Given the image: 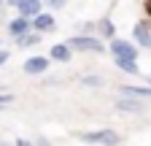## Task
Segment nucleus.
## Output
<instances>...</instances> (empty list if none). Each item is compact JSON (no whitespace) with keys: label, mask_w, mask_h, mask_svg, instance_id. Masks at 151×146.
Listing matches in <instances>:
<instances>
[{"label":"nucleus","mask_w":151,"mask_h":146,"mask_svg":"<svg viewBox=\"0 0 151 146\" xmlns=\"http://www.w3.org/2000/svg\"><path fill=\"white\" fill-rule=\"evenodd\" d=\"M6 62H8V51L0 49V65H6Z\"/></svg>","instance_id":"6ab92c4d"},{"label":"nucleus","mask_w":151,"mask_h":146,"mask_svg":"<svg viewBox=\"0 0 151 146\" xmlns=\"http://www.w3.org/2000/svg\"><path fill=\"white\" fill-rule=\"evenodd\" d=\"M94 27H97V25H92V22H89V25H86V22H84V25H81V33H92V30H94Z\"/></svg>","instance_id":"a211bd4d"},{"label":"nucleus","mask_w":151,"mask_h":146,"mask_svg":"<svg viewBox=\"0 0 151 146\" xmlns=\"http://www.w3.org/2000/svg\"><path fill=\"white\" fill-rule=\"evenodd\" d=\"M14 103V95H6V92H0V111H3L6 106H11Z\"/></svg>","instance_id":"f3484780"},{"label":"nucleus","mask_w":151,"mask_h":146,"mask_svg":"<svg viewBox=\"0 0 151 146\" xmlns=\"http://www.w3.org/2000/svg\"><path fill=\"white\" fill-rule=\"evenodd\" d=\"M143 11H146V14L151 16V0H146V3H143Z\"/></svg>","instance_id":"aec40b11"},{"label":"nucleus","mask_w":151,"mask_h":146,"mask_svg":"<svg viewBox=\"0 0 151 146\" xmlns=\"http://www.w3.org/2000/svg\"><path fill=\"white\" fill-rule=\"evenodd\" d=\"M81 84L97 89V87H105V79H103V76H94V73H86V76H81Z\"/></svg>","instance_id":"2eb2a0df"},{"label":"nucleus","mask_w":151,"mask_h":146,"mask_svg":"<svg viewBox=\"0 0 151 146\" xmlns=\"http://www.w3.org/2000/svg\"><path fill=\"white\" fill-rule=\"evenodd\" d=\"M49 57H51V62L68 65V62H70V57H73V49H70V43H68V41H65V43H51Z\"/></svg>","instance_id":"0eeeda50"},{"label":"nucleus","mask_w":151,"mask_h":146,"mask_svg":"<svg viewBox=\"0 0 151 146\" xmlns=\"http://www.w3.org/2000/svg\"><path fill=\"white\" fill-rule=\"evenodd\" d=\"M0 8H3V0H0Z\"/></svg>","instance_id":"4be33fe9"},{"label":"nucleus","mask_w":151,"mask_h":146,"mask_svg":"<svg viewBox=\"0 0 151 146\" xmlns=\"http://www.w3.org/2000/svg\"><path fill=\"white\" fill-rule=\"evenodd\" d=\"M113 65H116L122 73H129V76H138L140 68H138V60H127V57H116L113 60Z\"/></svg>","instance_id":"ddd939ff"},{"label":"nucleus","mask_w":151,"mask_h":146,"mask_svg":"<svg viewBox=\"0 0 151 146\" xmlns=\"http://www.w3.org/2000/svg\"><path fill=\"white\" fill-rule=\"evenodd\" d=\"M49 62H51V57H43V54H35V57H27V60H24L22 70L27 73V76H43V73L49 70Z\"/></svg>","instance_id":"20e7f679"},{"label":"nucleus","mask_w":151,"mask_h":146,"mask_svg":"<svg viewBox=\"0 0 151 146\" xmlns=\"http://www.w3.org/2000/svg\"><path fill=\"white\" fill-rule=\"evenodd\" d=\"M78 141L81 143H122L124 138L111 130V127H103V130H89V133H78Z\"/></svg>","instance_id":"f03ea898"},{"label":"nucleus","mask_w":151,"mask_h":146,"mask_svg":"<svg viewBox=\"0 0 151 146\" xmlns=\"http://www.w3.org/2000/svg\"><path fill=\"white\" fill-rule=\"evenodd\" d=\"M132 41H135L138 46L151 49V22H148V19L135 22V27H132Z\"/></svg>","instance_id":"39448f33"},{"label":"nucleus","mask_w":151,"mask_h":146,"mask_svg":"<svg viewBox=\"0 0 151 146\" xmlns=\"http://www.w3.org/2000/svg\"><path fill=\"white\" fill-rule=\"evenodd\" d=\"M16 11L22 14V16H30V19H32L35 14H41V11H43V0H19Z\"/></svg>","instance_id":"9d476101"},{"label":"nucleus","mask_w":151,"mask_h":146,"mask_svg":"<svg viewBox=\"0 0 151 146\" xmlns=\"http://www.w3.org/2000/svg\"><path fill=\"white\" fill-rule=\"evenodd\" d=\"M68 43H70L73 51H92V54H103L105 51V43L97 35H92V33H78V35H73V38H68Z\"/></svg>","instance_id":"f257e3e1"},{"label":"nucleus","mask_w":151,"mask_h":146,"mask_svg":"<svg viewBox=\"0 0 151 146\" xmlns=\"http://www.w3.org/2000/svg\"><path fill=\"white\" fill-rule=\"evenodd\" d=\"M32 30H38V33H51V30H57L54 14H49V11L35 14V16H32Z\"/></svg>","instance_id":"6e6552de"},{"label":"nucleus","mask_w":151,"mask_h":146,"mask_svg":"<svg viewBox=\"0 0 151 146\" xmlns=\"http://www.w3.org/2000/svg\"><path fill=\"white\" fill-rule=\"evenodd\" d=\"M65 3H68V0H43V6H49L51 11H57V8H65Z\"/></svg>","instance_id":"dca6fc26"},{"label":"nucleus","mask_w":151,"mask_h":146,"mask_svg":"<svg viewBox=\"0 0 151 146\" xmlns=\"http://www.w3.org/2000/svg\"><path fill=\"white\" fill-rule=\"evenodd\" d=\"M30 30H32V19H30V16H22V14H19L16 19H11V22H8V33L14 35V38H16V35L30 33Z\"/></svg>","instance_id":"1a4fd4ad"},{"label":"nucleus","mask_w":151,"mask_h":146,"mask_svg":"<svg viewBox=\"0 0 151 146\" xmlns=\"http://www.w3.org/2000/svg\"><path fill=\"white\" fill-rule=\"evenodd\" d=\"M119 95H135V98L148 100V98H151V84H148V87H129V84H122V87H119Z\"/></svg>","instance_id":"f8f14e48"},{"label":"nucleus","mask_w":151,"mask_h":146,"mask_svg":"<svg viewBox=\"0 0 151 146\" xmlns=\"http://www.w3.org/2000/svg\"><path fill=\"white\" fill-rule=\"evenodd\" d=\"M116 111H122V114H140V111H143V98H135V95H119Z\"/></svg>","instance_id":"423d86ee"},{"label":"nucleus","mask_w":151,"mask_h":146,"mask_svg":"<svg viewBox=\"0 0 151 146\" xmlns=\"http://www.w3.org/2000/svg\"><path fill=\"white\" fill-rule=\"evenodd\" d=\"M97 30H100V35H103V38H116V25H113L111 19H100L97 22Z\"/></svg>","instance_id":"4468645a"},{"label":"nucleus","mask_w":151,"mask_h":146,"mask_svg":"<svg viewBox=\"0 0 151 146\" xmlns=\"http://www.w3.org/2000/svg\"><path fill=\"white\" fill-rule=\"evenodd\" d=\"M108 51H111V57L116 60V57H127V60H138V43L135 41H124V38H111L108 41Z\"/></svg>","instance_id":"7ed1b4c3"},{"label":"nucleus","mask_w":151,"mask_h":146,"mask_svg":"<svg viewBox=\"0 0 151 146\" xmlns=\"http://www.w3.org/2000/svg\"><path fill=\"white\" fill-rule=\"evenodd\" d=\"M148 84H151V76H148Z\"/></svg>","instance_id":"5701e85b"},{"label":"nucleus","mask_w":151,"mask_h":146,"mask_svg":"<svg viewBox=\"0 0 151 146\" xmlns=\"http://www.w3.org/2000/svg\"><path fill=\"white\" fill-rule=\"evenodd\" d=\"M41 38H43V33L30 30V33H24V35H16V46H19V49H30V46H35V43H41Z\"/></svg>","instance_id":"9b49d317"},{"label":"nucleus","mask_w":151,"mask_h":146,"mask_svg":"<svg viewBox=\"0 0 151 146\" xmlns=\"http://www.w3.org/2000/svg\"><path fill=\"white\" fill-rule=\"evenodd\" d=\"M6 3H8V6H19V0H6Z\"/></svg>","instance_id":"412c9836"}]
</instances>
